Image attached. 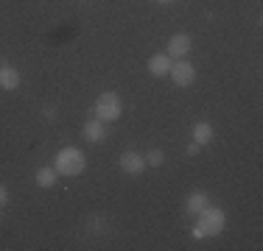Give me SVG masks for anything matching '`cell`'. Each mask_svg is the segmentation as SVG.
Wrapping results in <instances>:
<instances>
[{
	"instance_id": "1",
	"label": "cell",
	"mask_w": 263,
	"mask_h": 251,
	"mask_svg": "<svg viewBox=\"0 0 263 251\" xmlns=\"http://www.w3.org/2000/svg\"><path fill=\"white\" fill-rule=\"evenodd\" d=\"M199 223L193 226V237H218L224 232V226H227V212L218 210V206H204L202 212H199Z\"/></svg>"
},
{
	"instance_id": "2",
	"label": "cell",
	"mask_w": 263,
	"mask_h": 251,
	"mask_svg": "<svg viewBox=\"0 0 263 251\" xmlns=\"http://www.w3.org/2000/svg\"><path fill=\"white\" fill-rule=\"evenodd\" d=\"M53 168H56V173H59V176L73 179V176H81L87 171V156H84V151H81V148L67 145V148H62L59 154H56Z\"/></svg>"
},
{
	"instance_id": "3",
	"label": "cell",
	"mask_w": 263,
	"mask_h": 251,
	"mask_svg": "<svg viewBox=\"0 0 263 251\" xmlns=\"http://www.w3.org/2000/svg\"><path fill=\"white\" fill-rule=\"evenodd\" d=\"M96 117L98 120H104V123H115V120H121V115H123V100L118 92H101V95L96 98Z\"/></svg>"
},
{
	"instance_id": "4",
	"label": "cell",
	"mask_w": 263,
	"mask_h": 251,
	"mask_svg": "<svg viewBox=\"0 0 263 251\" xmlns=\"http://www.w3.org/2000/svg\"><path fill=\"white\" fill-rule=\"evenodd\" d=\"M168 75H171V81L177 87H191L193 81H196V67H193L187 59H174Z\"/></svg>"
},
{
	"instance_id": "5",
	"label": "cell",
	"mask_w": 263,
	"mask_h": 251,
	"mask_svg": "<svg viewBox=\"0 0 263 251\" xmlns=\"http://www.w3.org/2000/svg\"><path fill=\"white\" fill-rule=\"evenodd\" d=\"M118 165H121V171L129 173V176H140L148 168L146 165V156L137 154V151H123V154L118 156Z\"/></svg>"
},
{
	"instance_id": "6",
	"label": "cell",
	"mask_w": 263,
	"mask_h": 251,
	"mask_svg": "<svg viewBox=\"0 0 263 251\" xmlns=\"http://www.w3.org/2000/svg\"><path fill=\"white\" fill-rule=\"evenodd\" d=\"M191 48H193L191 34H174L171 39H168V50H165V53L171 56V59H185V56L191 53Z\"/></svg>"
},
{
	"instance_id": "7",
	"label": "cell",
	"mask_w": 263,
	"mask_h": 251,
	"mask_svg": "<svg viewBox=\"0 0 263 251\" xmlns=\"http://www.w3.org/2000/svg\"><path fill=\"white\" fill-rule=\"evenodd\" d=\"M20 84H23V75H20L17 67L0 65V90H3V92H14Z\"/></svg>"
},
{
	"instance_id": "8",
	"label": "cell",
	"mask_w": 263,
	"mask_h": 251,
	"mask_svg": "<svg viewBox=\"0 0 263 251\" xmlns=\"http://www.w3.org/2000/svg\"><path fill=\"white\" fill-rule=\"evenodd\" d=\"M81 134H84L87 142H92V145H98V142L106 140V123L98 120V117H92V120L84 123V129H81Z\"/></svg>"
},
{
	"instance_id": "9",
	"label": "cell",
	"mask_w": 263,
	"mask_h": 251,
	"mask_svg": "<svg viewBox=\"0 0 263 251\" xmlns=\"http://www.w3.org/2000/svg\"><path fill=\"white\" fill-rule=\"evenodd\" d=\"M148 73L154 75V78H162V75H168V70H171V56L168 53H154L148 56Z\"/></svg>"
},
{
	"instance_id": "10",
	"label": "cell",
	"mask_w": 263,
	"mask_h": 251,
	"mask_svg": "<svg viewBox=\"0 0 263 251\" xmlns=\"http://www.w3.org/2000/svg\"><path fill=\"white\" fill-rule=\"evenodd\" d=\"M191 134H193V142H196V145H210L213 137H216V131H213V126L208 120H199L196 126H193Z\"/></svg>"
},
{
	"instance_id": "11",
	"label": "cell",
	"mask_w": 263,
	"mask_h": 251,
	"mask_svg": "<svg viewBox=\"0 0 263 251\" xmlns=\"http://www.w3.org/2000/svg\"><path fill=\"white\" fill-rule=\"evenodd\" d=\"M204 206H208V193H204V190H193L191 196H187V201H185V212H187V215H199Z\"/></svg>"
},
{
	"instance_id": "12",
	"label": "cell",
	"mask_w": 263,
	"mask_h": 251,
	"mask_svg": "<svg viewBox=\"0 0 263 251\" xmlns=\"http://www.w3.org/2000/svg\"><path fill=\"white\" fill-rule=\"evenodd\" d=\"M34 181L42 190H51V187H56V181H59V173H56V168H40L34 173Z\"/></svg>"
},
{
	"instance_id": "13",
	"label": "cell",
	"mask_w": 263,
	"mask_h": 251,
	"mask_svg": "<svg viewBox=\"0 0 263 251\" xmlns=\"http://www.w3.org/2000/svg\"><path fill=\"white\" fill-rule=\"evenodd\" d=\"M162 162H165V154H162L160 148H152V151L146 154V165H152V168H160Z\"/></svg>"
},
{
	"instance_id": "14",
	"label": "cell",
	"mask_w": 263,
	"mask_h": 251,
	"mask_svg": "<svg viewBox=\"0 0 263 251\" xmlns=\"http://www.w3.org/2000/svg\"><path fill=\"white\" fill-rule=\"evenodd\" d=\"M6 204H9V187H6V184H0V210H3Z\"/></svg>"
},
{
	"instance_id": "15",
	"label": "cell",
	"mask_w": 263,
	"mask_h": 251,
	"mask_svg": "<svg viewBox=\"0 0 263 251\" xmlns=\"http://www.w3.org/2000/svg\"><path fill=\"white\" fill-rule=\"evenodd\" d=\"M199 151H202V145H196V142H191V145L185 148V154H187V156H196Z\"/></svg>"
},
{
	"instance_id": "16",
	"label": "cell",
	"mask_w": 263,
	"mask_h": 251,
	"mask_svg": "<svg viewBox=\"0 0 263 251\" xmlns=\"http://www.w3.org/2000/svg\"><path fill=\"white\" fill-rule=\"evenodd\" d=\"M42 115H45L48 120H56V109H45V112H42Z\"/></svg>"
},
{
	"instance_id": "17",
	"label": "cell",
	"mask_w": 263,
	"mask_h": 251,
	"mask_svg": "<svg viewBox=\"0 0 263 251\" xmlns=\"http://www.w3.org/2000/svg\"><path fill=\"white\" fill-rule=\"evenodd\" d=\"M157 3H174V0H157Z\"/></svg>"
}]
</instances>
